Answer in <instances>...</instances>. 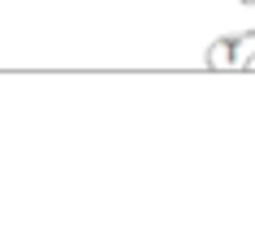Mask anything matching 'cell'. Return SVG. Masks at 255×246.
Instances as JSON below:
<instances>
[]
</instances>
